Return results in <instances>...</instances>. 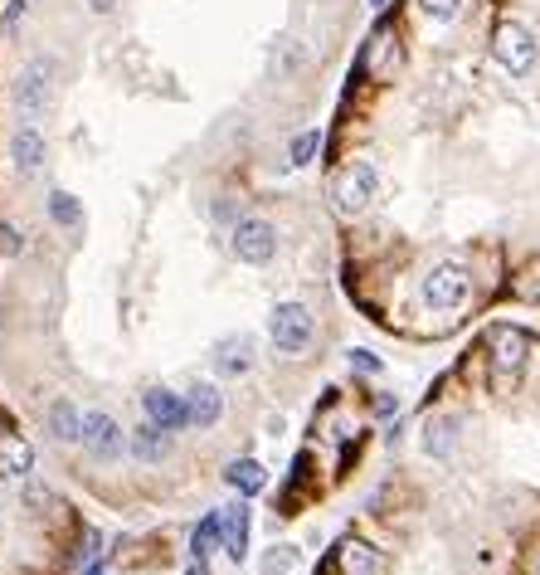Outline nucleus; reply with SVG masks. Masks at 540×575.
Listing matches in <instances>:
<instances>
[{
  "mask_svg": "<svg viewBox=\"0 0 540 575\" xmlns=\"http://www.w3.org/2000/svg\"><path fill=\"white\" fill-rule=\"evenodd\" d=\"M10 166L30 181L44 171V132H39L35 122H20L15 132H10Z\"/></svg>",
  "mask_w": 540,
  "mask_h": 575,
  "instance_id": "1a4fd4ad",
  "label": "nucleus"
},
{
  "mask_svg": "<svg viewBox=\"0 0 540 575\" xmlns=\"http://www.w3.org/2000/svg\"><path fill=\"white\" fill-rule=\"evenodd\" d=\"M268 332H273V346L283 351V356H302L307 346H312V332H317V322H312V312L302 303H278L273 307V322H268Z\"/></svg>",
  "mask_w": 540,
  "mask_h": 575,
  "instance_id": "423d86ee",
  "label": "nucleus"
},
{
  "mask_svg": "<svg viewBox=\"0 0 540 575\" xmlns=\"http://www.w3.org/2000/svg\"><path fill=\"white\" fill-rule=\"evenodd\" d=\"M511 293L521 298V303H531V307H540V259H531L526 269L511 278Z\"/></svg>",
  "mask_w": 540,
  "mask_h": 575,
  "instance_id": "5701e85b",
  "label": "nucleus"
},
{
  "mask_svg": "<svg viewBox=\"0 0 540 575\" xmlns=\"http://www.w3.org/2000/svg\"><path fill=\"white\" fill-rule=\"evenodd\" d=\"M0 249H5V254H20V234L10 230V225H0Z\"/></svg>",
  "mask_w": 540,
  "mask_h": 575,
  "instance_id": "cd10ccee",
  "label": "nucleus"
},
{
  "mask_svg": "<svg viewBox=\"0 0 540 575\" xmlns=\"http://www.w3.org/2000/svg\"><path fill=\"white\" fill-rule=\"evenodd\" d=\"M380 191V176H375V166L370 161H351L336 181H331V205L341 210V215H360L370 200Z\"/></svg>",
  "mask_w": 540,
  "mask_h": 575,
  "instance_id": "20e7f679",
  "label": "nucleus"
},
{
  "mask_svg": "<svg viewBox=\"0 0 540 575\" xmlns=\"http://www.w3.org/2000/svg\"><path fill=\"white\" fill-rule=\"evenodd\" d=\"M336 566H341V575H380V571H385L380 551H375V546H365V541H356V537L336 546Z\"/></svg>",
  "mask_w": 540,
  "mask_h": 575,
  "instance_id": "ddd939ff",
  "label": "nucleus"
},
{
  "mask_svg": "<svg viewBox=\"0 0 540 575\" xmlns=\"http://www.w3.org/2000/svg\"><path fill=\"white\" fill-rule=\"evenodd\" d=\"M419 10L438 20V25H448V20H458L463 15V0H419Z\"/></svg>",
  "mask_w": 540,
  "mask_h": 575,
  "instance_id": "a878e982",
  "label": "nucleus"
},
{
  "mask_svg": "<svg viewBox=\"0 0 540 575\" xmlns=\"http://www.w3.org/2000/svg\"><path fill=\"white\" fill-rule=\"evenodd\" d=\"M224 478H229V488H239L244 498H258L263 488H268V473H263V463L258 459H234L224 468Z\"/></svg>",
  "mask_w": 540,
  "mask_h": 575,
  "instance_id": "2eb2a0df",
  "label": "nucleus"
},
{
  "mask_svg": "<svg viewBox=\"0 0 540 575\" xmlns=\"http://www.w3.org/2000/svg\"><path fill=\"white\" fill-rule=\"evenodd\" d=\"M88 10H93V15H112V10H117V0H88Z\"/></svg>",
  "mask_w": 540,
  "mask_h": 575,
  "instance_id": "c85d7f7f",
  "label": "nucleus"
},
{
  "mask_svg": "<svg viewBox=\"0 0 540 575\" xmlns=\"http://www.w3.org/2000/svg\"><path fill=\"white\" fill-rule=\"evenodd\" d=\"M185 575H205V561H190V571Z\"/></svg>",
  "mask_w": 540,
  "mask_h": 575,
  "instance_id": "2f4dec72",
  "label": "nucleus"
},
{
  "mask_svg": "<svg viewBox=\"0 0 540 575\" xmlns=\"http://www.w3.org/2000/svg\"><path fill=\"white\" fill-rule=\"evenodd\" d=\"M472 293V278L463 264H438V269L424 278V303L433 312H453V307H463Z\"/></svg>",
  "mask_w": 540,
  "mask_h": 575,
  "instance_id": "0eeeda50",
  "label": "nucleus"
},
{
  "mask_svg": "<svg viewBox=\"0 0 540 575\" xmlns=\"http://www.w3.org/2000/svg\"><path fill=\"white\" fill-rule=\"evenodd\" d=\"M54 83H59V59L54 54H35L20 64L15 74V103L25 117H39L49 103H54Z\"/></svg>",
  "mask_w": 540,
  "mask_h": 575,
  "instance_id": "f257e3e1",
  "label": "nucleus"
},
{
  "mask_svg": "<svg viewBox=\"0 0 540 575\" xmlns=\"http://www.w3.org/2000/svg\"><path fill=\"white\" fill-rule=\"evenodd\" d=\"M215 371L219 376H244L253 366V337H224V342L215 346Z\"/></svg>",
  "mask_w": 540,
  "mask_h": 575,
  "instance_id": "4468645a",
  "label": "nucleus"
},
{
  "mask_svg": "<svg viewBox=\"0 0 540 575\" xmlns=\"http://www.w3.org/2000/svg\"><path fill=\"white\" fill-rule=\"evenodd\" d=\"M132 454L142 463L166 459V429H161V424H142V429L132 434Z\"/></svg>",
  "mask_w": 540,
  "mask_h": 575,
  "instance_id": "aec40b11",
  "label": "nucleus"
},
{
  "mask_svg": "<svg viewBox=\"0 0 540 575\" xmlns=\"http://www.w3.org/2000/svg\"><path fill=\"white\" fill-rule=\"evenodd\" d=\"M83 575H103V561H88V566H83Z\"/></svg>",
  "mask_w": 540,
  "mask_h": 575,
  "instance_id": "7c9ffc66",
  "label": "nucleus"
},
{
  "mask_svg": "<svg viewBox=\"0 0 540 575\" xmlns=\"http://www.w3.org/2000/svg\"><path fill=\"white\" fill-rule=\"evenodd\" d=\"M83 449L103 463L122 459V429L112 424V415H103V410H98V415H83Z\"/></svg>",
  "mask_w": 540,
  "mask_h": 575,
  "instance_id": "9b49d317",
  "label": "nucleus"
},
{
  "mask_svg": "<svg viewBox=\"0 0 540 575\" xmlns=\"http://www.w3.org/2000/svg\"><path fill=\"white\" fill-rule=\"evenodd\" d=\"M453 444H458V424L453 420H429V429H424V449H429L433 459H448Z\"/></svg>",
  "mask_w": 540,
  "mask_h": 575,
  "instance_id": "412c9836",
  "label": "nucleus"
},
{
  "mask_svg": "<svg viewBox=\"0 0 540 575\" xmlns=\"http://www.w3.org/2000/svg\"><path fill=\"white\" fill-rule=\"evenodd\" d=\"M49 434H54L59 444H83V415L73 410L69 400H54V405H49Z\"/></svg>",
  "mask_w": 540,
  "mask_h": 575,
  "instance_id": "dca6fc26",
  "label": "nucleus"
},
{
  "mask_svg": "<svg viewBox=\"0 0 540 575\" xmlns=\"http://www.w3.org/2000/svg\"><path fill=\"white\" fill-rule=\"evenodd\" d=\"M487 356H492L497 381H516L521 366H526V356H531V337H526L521 327H511V322H497V327L487 332Z\"/></svg>",
  "mask_w": 540,
  "mask_h": 575,
  "instance_id": "39448f33",
  "label": "nucleus"
},
{
  "mask_svg": "<svg viewBox=\"0 0 540 575\" xmlns=\"http://www.w3.org/2000/svg\"><path fill=\"white\" fill-rule=\"evenodd\" d=\"M492 59H497V64H502L511 78H521V74H531V69H536L540 44L531 39V30H526V25L502 20V25H497V35H492Z\"/></svg>",
  "mask_w": 540,
  "mask_h": 575,
  "instance_id": "f03ea898",
  "label": "nucleus"
},
{
  "mask_svg": "<svg viewBox=\"0 0 540 575\" xmlns=\"http://www.w3.org/2000/svg\"><path fill=\"white\" fill-rule=\"evenodd\" d=\"M375 415H395V395H380V400H375Z\"/></svg>",
  "mask_w": 540,
  "mask_h": 575,
  "instance_id": "c756f323",
  "label": "nucleus"
},
{
  "mask_svg": "<svg viewBox=\"0 0 540 575\" xmlns=\"http://www.w3.org/2000/svg\"><path fill=\"white\" fill-rule=\"evenodd\" d=\"M317 147H322V132H317V127L297 132V137L288 142V166H307V161L317 156Z\"/></svg>",
  "mask_w": 540,
  "mask_h": 575,
  "instance_id": "b1692460",
  "label": "nucleus"
},
{
  "mask_svg": "<svg viewBox=\"0 0 540 575\" xmlns=\"http://www.w3.org/2000/svg\"><path fill=\"white\" fill-rule=\"evenodd\" d=\"M0 468H5L10 478H30V473H35V449H30L25 439L5 434V439H0Z\"/></svg>",
  "mask_w": 540,
  "mask_h": 575,
  "instance_id": "f3484780",
  "label": "nucleus"
},
{
  "mask_svg": "<svg viewBox=\"0 0 540 575\" xmlns=\"http://www.w3.org/2000/svg\"><path fill=\"white\" fill-rule=\"evenodd\" d=\"M258 575H297V546H268L258 556Z\"/></svg>",
  "mask_w": 540,
  "mask_h": 575,
  "instance_id": "4be33fe9",
  "label": "nucleus"
},
{
  "mask_svg": "<svg viewBox=\"0 0 540 575\" xmlns=\"http://www.w3.org/2000/svg\"><path fill=\"white\" fill-rule=\"evenodd\" d=\"M370 5H375V10H385V5H390V0H370Z\"/></svg>",
  "mask_w": 540,
  "mask_h": 575,
  "instance_id": "473e14b6",
  "label": "nucleus"
},
{
  "mask_svg": "<svg viewBox=\"0 0 540 575\" xmlns=\"http://www.w3.org/2000/svg\"><path fill=\"white\" fill-rule=\"evenodd\" d=\"M219 541H224L229 561H244V556H249V507H244V502H224V507H219Z\"/></svg>",
  "mask_w": 540,
  "mask_h": 575,
  "instance_id": "f8f14e48",
  "label": "nucleus"
},
{
  "mask_svg": "<svg viewBox=\"0 0 540 575\" xmlns=\"http://www.w3.org/2000/svg\"><path fill=\"white\" fill-rule=\"evenodd\" d=\"M219 410H224V400H219L215 385H190V420H195V424H215Z\"/></svg>",
  "mask_w": 540,
  "mask_h": 575,
  "instance_id": "6ab92c4d",
  "label": "nucleus"
},
{
  "mask_svg": "<svg viewBox=\"0 0 540 575\" xmlns=\"http://www.w3.org/2000/svg\"><path fill=\"white\" fill-rule=\"evenodd\" d=\"M351 366L365 371V376H375V371H380V356H370V351H351Z\"/></svg>",
  "mask_w": 540,
  "mask_h": 575,
  "instance_id": "bb28decb",
  "label": "nucleus"
},
{
  "mask_svg": "<svg viewBox=\"0 0 540 575\" xmlns=\"http://www.w3.org/2000/svg\"><path fill=\"white\" fill-rule=\"evenodd\" d=\"M49 220H54L59 230H69V234L83 230V205H78V195L49 191Z\"/></svg>",
  "mask_w": 540,
  "mask_h": 575,
  "instance_id": "a211bd4d",
  "label": "nucleus"
},
{
  "mask_svg": "<svg viewBox=\"0 0 540 575\" xmlns=\"http://www.w3.org/2000/svg\"><path fill=\"white\" fill-rule=\"evenodd\" d=\"M215 541H219V512H210V517H205V522L195 527V541H190V556H195V561H205V551H210Z\"/></svg>",
  "mask_w": 540,
  "mask_h": 575,
  "instance_id": "393cba45",
  "label": "nucleus"
},
{
  "mask_svg": "<svg viewBox=\"0 0 540 575\" xmlns=\"http://www.w3.org/2000/svg\"><path fill=\"white\" fill-rule=\"evenodd\" d=\"M234 254L244 264H268L278 254V230L268 220H239L234 225Z\"/></svg>",
  "mask_w": 540,
  "mask_h": 575,
  "instance_id": "6e6552de",
  "label": "nucleus"
},
{
  "mask_svg": "<svg viewBox=\"0 0 540 575\" xmlns=\"http://www.w3.org/2000/svg\"><path fill=\"white\" fill-rule=\"evenodd\" d=\"M399 64H404V49H399V30L390 20H380L370 39H365V49H360V74H370L375 83H390L399 74Z\"/></svg>",
  "mask_w": 540,
  "mask_h": 575,
  "instance_id": "7ed1b4c3",
  "label": "nucleus"
},
{
  "mask_svg": "<svg viewBox=\"0 0 540 575\" xmlns=\"http://www.w3.org/2000/svg\"><path fill=\"white\" fill-rule=\"evenodd\" d=\"M142 410H146V420L161 424L166 434H176V429H185V424H195L190 420V400H180L176 390H146Z\"/></svg>",
  "mask_w": 540,
  "mask_h": 575,
  "instance_id": "9d476101",
  "label": "nucleus"
}]
</instances>
